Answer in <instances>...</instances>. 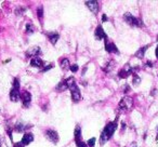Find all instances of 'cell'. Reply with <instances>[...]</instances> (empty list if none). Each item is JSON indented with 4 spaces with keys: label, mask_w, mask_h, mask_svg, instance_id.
I'll return each mask as SVG.
<instances>
[{
    "label": "cell",
    "mask_w": 158,
    "mask_h": 147,
    "mask_svg": "<svg viewBox=\"0 0 158 147\" xmlns=\"http://www.w3.org/2000/svg\"><path fill=\"white\" fill-rule=\"evenodd\" d=\"M117 120L118 119L116 118L115 121H112V122H108L106 125V127L104 128V130L102 131V134H101V137H100V143L101 145H104L110 137L113 136V134L115 133L117 129Z\"/></svg>",
    "instance_id": "1"
},
{
    "label": "cell",
    "mask_w": 158,
    "mask_h": 147,
    "mask_svg": "<svg viewBox=\"0 0 158 147\" xmlns=\"http://www.w3.org/2000/svg\"><path fill=\"white\" fill-rule=\"evenodd\" d=\"M66 84H67V88L70 90L72 92V100L74 102H79L81 100V93H80V90L77 87L76 80H75L74 77H69L68 79L65 80Z\"/></svg>",
    "instance_id": "2"
},
{
    "label": "cell",
    "mask_w": 158,
    "mask_h": 147,
    "mask_svg": "<svg viewBox=\"0 0 158 147\" xmlns=\"http://www.w3.org/2000/svg\"><path fill=\"white\" fill-rule=\"evenodd\" d=\"M123 20H125V22L128 23L130 26H133V27H142L143 25H144L142 22V20H140V18L133 16L131 13H125L123 14Z\"/></svg>",
    "instance_id": "3"
},
{
    "label": "cell",
    "mask_w": 158,
    "mask_h": 147,
    "mask_svg": "<svg viewBox=\"0 0 158 147\" xmlns=\"http://www.w3.org/2000/svg\"><path fill=\"white\" fill-rule=\"evenodd\" d=\"M132 106H133V100L130 96L123 97L118 104L119 110H123V112H129L132 108Z\"/></svg>",
    "instance_id": "4"
},
{
    "label": "cell",
    "mask_w": 158,
    "mask_h": 147,
    "mask_svg": "<svg viewBox=\"0 0 158 147\" xmlns=\"http://www.w3.org/2000/svg\"><path fill=\"white\" fill-rule=\"evenodd\" d=\"M139 68H134L132 67V66L130 65H126L125 67L123 68V69H120L118 71V77L121 78V79H125V78H127L129 75H131V74H134V71L135 70H138Z\"/></svg>",
    "instance_id": "5"
},
{
    "label": "cell",
    "mask_w": 158,
    "mask_h": 147,
    "mask_svg": "<svg viewBox=\"0 0 158 147\" xmlns=\"http://www.w3.org/2000/svg\"><path fill=\"white\" fill-rule=\"evenodd\" d=\"M85 5L88 7V9L90 10L93 14H97L98 12L100 11V6L97 0H88V1L85 2Z\"/></svg>",
    "instance_id": "6"
},
{
    "label": "cell",
    "mask_w": 158,
    "mask_h": 147,
    "mask_svg": "<svg viewBox=\"0 0 158 147\" xmlns=\"http://www.w3.org/2000/svg\"><path fill=\"white\" fill-rule=\"evenodd\" d=\"M21 101H22L24 107H29L31 102V94L28 91H23V92L21 93Z\"/></svg>",
    "instance_id": "7"
},
{
    "label": "cell",
    "mask_w": 158,
    "mask_h": 147,
    "mask_svg": "<svg viewBox=\"0 0 158 147\" xmlns=\"http://www.w3.org/2000/svg\"><path fill=\"white\" fill-rule=\"evenodd\" d=\"M46 136L49 141H51V142L54 143V144H56V143L59 142V134H57V132L54 131V130H51V129L47 130Z\"/></svg>",
    "instance_id": "8"
},
{
    "label": "cell",
    "mask_w": 158,
    "mask_h": 147,
    "mask_svg": "<svg viewBox=\"0 0 158 147\" xmlns=\"http://www.w3.org/2000/svg\"><path fill=\"white\" fill-rule=\"evenodd\" d=\"M94 36L98 40L104 39L105 41L107 40V35L105 34V31H104L103 27H102L101 25H99V26L97 27V29H95V31H94Z\"/></svg>",
    "instance_id": "9"
},
{
    "label": "cell",
    "mask_w": 158,
    "mask_h": 147,
    "mask_svg": "<svg viewBox=\"0 0 158 147\" xmlns=\"http://www.w3.org/2000/svg\"><path fill=\"white\" fill-rule=\"evenodd\" d=\"M40 52H41V50H40L39 47H31V48H29L28 50L25 52V55H26L27 57H36L37 55L40 54Z\"/></svg>",
    "instance_id": "10"
},
{
    "label": "cell",
    "mask_w": 158,
    "mask_h": 147,
    "mask_svg": "<svg viewBox=\"0 0 158 147\" xmlns=\"http://www.w3.org/2000/svg\"><path fill=\"white\" fill-rule=\"evenodd\" d=\"M105 50L108 53H116V54L119 53V50L116 47V44L113 43V42H107V40L105 41Z\"/></svg>",
    "instance_id": "11"
},
{
    "label": "cell",
    "mask_w": 158,
    "mask_h": 147,
    "mask_svg": "<svg viewBox=\"0 0 158 147\" xmlns=\"http://www.w3.org/2000/svg\"><path fill=\"white\" fill-rule=\"evenodd\" d=\"M10 100L12 102H19V100H21V93L20 90H16V89L12 88L11 91H10Z\"/></svg>",
    "instance_id": "12"
},
{
    "label": "cell",
    "mask_w": 158,
    "mask_h": 147,
    "mask_svg": "<svg viewBox=\"0 0 158 147\" xmlns=\"http://www.w3.org/2000/svg\"><path fill=\"white\" fill-rule=\"evenodd\" d=\"M74 135H75V143L78 144V143L82 142V137H81V128L77 125L75 128V131H74Z\"/></svg>",
    "instance_id": "13"
},
{
    "label": "cell",
    "mask_w": 158,
    "mask_h": 147,
    "mask_svg": "<svg viewBox=\"0 0 158 147\" xmlns=\"http://www.w3.org/2000/svg\"><path fill=\"white\" fill-rule=\"evenodd\" d=\"M31 65L33 66V67L41 68V67H44V63L41 59H39V57H34V59H31Z\"/></svg>",
    "instance_id": "14"
},
{
    "label": "cell",
    "mask_w": 158,
    "mask_h": 147,
    "mask_svg": "<svg viewBox=\"0 0 158 147\" xmlns=\"http://www.w3.org/2000/svg\"><path fill=\"white\" fill-rule=\"evenodd\" d=\"M34 141V134L31 133H25L22 137V143L24 145H28L29 143H31Z\"/></svg>",
    "instance_id": "15"
},
{
    "label": "cell",
    "mask_w": 158,
    "mask_h": 147,
    "mask_svg": "<svg viewBox=\"0 0 158 147\" xmlns=\"http://www.w3.org/2000/svg\"><path fill=\"white\" fill-rule=\"evenodd\" d=\"M47 36H48L49 41H50L52 44H55L57 42V40L60 39V35L57 33H50V34H48Z\"/></svg>",
    "instance_id": "16"
},
{
    "label": "cell",
    "mask_w": 158,
    "mask_h": 147,
    "mask_svg": "<svg viewBox=\"0 0 158 147\" xmlns=\"http://www.w3.org/2000/svg\"><path fill=\"white\" fill-rule=\"evenodd\" d=\"M148 47H149V44H147V46L142 47L141 49H139V50L135 52V54H134V56L138 57V59H143V57H144L145 52H146V50H147V48H148Z\"/></svg>",
    "instance_id": "17"
},
{
    "label": "cell",
    "mask_w": 158,
    "mask_h": 147,
    "mask_svg": "<svg viewBox=\"0 0 158 147\" xmlns=\"http://www.w3.org/2000/svg\"><path fill=\"white\" fill-rule=\"evenodd\" d=\"M114 65H115V61H110V62H107V64L102 66V69H103L105 72H110V70L114 68Z\"/></svg>",
    "instance_id": "18"
},
{
    "label": "cell",
    "mask_w": 158,
    "mask_h": 147,
    "mask_svg": "<svg viewBox=\"0 0 158 147\" xmlns=\"http://www.w3.org/2000/svg\"><path fill=\"white\" fill-rule=\"evenodd\" d=\"M70 63L69 61H68V59H61V67L63 70H68L70 69Z\"/></svg>",
    "instance_id": "19"
},
{
    "label": "cell",
    "mask_w": 158,
    "mask_h": 147,
    "mask_svg": "<svg viewBox=\"0 0 158 147\" xmlns=\"http://www.w3.org/2000/svg\"><path fill=\"white\" fill-rule=\"evenodd\" d=\"M28 128H31V125L26 127V125H23V123H18V125H15V127H14V130H15L16 132H24L25 130L28 129Z\"/></svg>",
    "instance_id": "20"
},
{
    "label": "cell",
    "mask_w": 158,
    "mask_h": 147,
    "mask_svg": "<svg viewBox=\"0 0 158 147\" xmlns=\"http://www.w3.org/2000/svg\"><path fill=\"white\" fill-rule=\"evenodd\" d=\"M55 89H56L57 91H60V92H63V91H65L66 89H68V88H67V84H66V82L62 81V82H60V84H57Z\"/></svg>",
    "instance_id": "21"
},
{
    "label": "cell",
    "mask_w": 158,
    "mask_h": 147,
    "mask_svg": "<svg viewBox=\"0 0 158 147\" xmlns=\"http://www.w3.org/2000/svg\"><path fill=\"white\" fill-rule=\"evenodd\" d=\"M37 15H38V18H39L40 22H42V18H44V8H42L41 6H40V7H38Z\"/></svg>",
    "instance_id": "22"
},
{
    "label": "cell",
    "mask_w": 158,
    "mask_h": 147,
    "mask_svg": "<svg viewBox=\"0 0 158 147\" xmlns=\"http://www.w3.org/2000/svg\"><path fill=\"white\" fill-rule=\"evenodd\" d=\"M36 31V27L34 26L33 24H31V23H28V24L26 25V33H28V34H31V33H34V31Z\"/></svg>",
    "instance_id": "23"
},
{
    "label": "cell",
    "mask_w": 158,
    "mask_h": 147,
    "mask_svg": "<svg viewBox=\"0 0 158 147\" xmlns=\"http://www.w3.org/2000/svg\"><path fill=\"white\" fill-rule=\"evenodd\" d=\"M13 88L16 90H20V79L19 78H14L13 79Z\"/></svg>",
    "instance_id": "24"
},
{
    "label": "cell",
    "mask_w": 158,
    "mask_h": 147,
    "mask_svg": "<svg viewBox=\"0 0 158 147\" xmlns=\"http://www.w3.org/2000/svg\"><path fill=\"white\" fill-rule=\"evenodd\" d=\"M140 82H141V78L139 77L136 74H133V84H135V86H139Z\"/></svg>",
    "instance_id": "25"
},
{
    "label": "cell",
    "mask_w": 158,
    "mask_h": 147,
    "mask_svg": "<svg viewBox=\"0 0 158 147\" xmlns=\"http://www.w3.org/2000/svg\"><path fill=\"white\" fill-rule=\"evenodd\" d=\"M87 144H88L89 147H93V146H94V144H95V138L92 137V138H90V140H88Z\"/></svg>",
    "instance_id": "26"
},
{
    "label": "cell",
    "mask_w": 158,
    "mask_h": 147,
    "mask_svg": "<svg viewBox=\"0 0 158 147\" xmlns=\"http://www.w3.org/2000/svg\"><path fill=\"white\" fill-rule=\"evenodd\" d=\"M78 69H79V67H78V65H77V64H74V65H72V66H70V71H73V72H76Z\"/></svg>",
    "instance_id": "27"
},
{
    "label": "cell",
    "mask_w": 158,
    "mask_h": 147,
    "mask_svg": "<svg viewBox=\"0 0 158 147\" xmlns=\"http://www.w3.org/2000/svg\"><path fill=\"white\" fill-rule=\"evenodd\" d=\"M54 67V64L53 63H51V64H49L47 67H44V68H42V71H47V70H49V69H51V68H53Z\"/></svg>",
    "instance_id": "28"
},
{
    "label": "cell",
    "mask_w": 158,
    "mask_h": 147,
    "mask_svg": "<svg viewBox=\"0 0 158 147\" xmlns=\"http://www.w3.org/2000/svg\"><path fill=\"white\" fill-rule=\"evenodd\" d=\"M76 145H77V147H88V144H86L84 141L80 142V143H78V144H76Z\"/></svg>",
    "instance_id": "29"
},
{
    "label": "cell",
    "mask_w": 158,
    "mask_h": 147,
    "mask_svg": "<svg viewBox=\"0 0 158 147\" xmlns=\"http://www.w3.org/2000/svg\"><path fill=\"white\" fill-rule=\"evenodd\" d=\"M13 147H25V145L23 144L22 142H18V143H15V144L13 145Z\"/></svg>",
    "instance_id": "30"
},
{
    "label": "cell",
    "mask_w": 158,
    "mask_h": 147,
    "mask_svg": "<svg viewBox=\"0 0 158 147\" xmlns=\"http://www.w3.org/2000/svg\"><path fill=\"white\" fill-rule=\"evenodd\" d=\"M107 21V16H106V14H103L102 15V22H106Z\"/></svg>",
    "instance_id": "31"
},
{
    "label": "cell",
    "mask_w": 158,
    "mask_h": 147,
    "mask_svg": "<svg viewBox=\"0 0 158 147\" xmlns=\"http://www.w3.org/2000/svg\"><path fill=\"white\" fill-rule=\"evenodd\" d=\"M146 66L147 67H153V62H151V61L146 62Z\"/></svg>",
    "instance_id": "32"
},
{
    "label": "cell",
    "mask_w": 158,
    "mask_h": 147,
    "mask_svg": "<svg viewBox=\"0 0 158 147\" xmlns=\"http://www.w3.org/2000/svg\"><path fill=\"white\" fill-rule=\"evenodd\" d=\"M123 91H125V93H128L130 91V87L129 86H126L125 89H123Z\"/></svg>",
    "instance_id": "33"
},
{
    "label": "cell",
    "mask_w": 158,
    "mask_h": 147,
    "mask_svg": "<svg viewBox=\"0 0 158 147\" xmlns=\"http://www.w3.org/2000/svg\"><path fill=\"white\" fill-rule=\"evenodd\" d=\"M155 55H156V57L158 59V44H157V47H156V50H155Z\"/></svg>",
    "instance_id": "34"
},
{
    "label": "cell",
    "mask_w": 158,
    "mask_h": 147,
    "mask_svg": "<svg viewBox=\"0 0 158 147\" xmlns=\"http://www.w3.org/2000/svg\"><path fill=\"white\" fill-rule=\"evenodd\" d=\"M156 92H157V90H156V89H154V90H153V91H152L151 95H153V96H154V95H155V94H156Z\"/></svg>",
    "instance_id": "35"
},
{
    "label": "cell",
    "mask_w": 158,
    "mask_h": 147,
    "mask_svg": "<svg viewBox=\"0 0 158 147\" xmlns=\"http://www.w3.org/2000/svg\"><path fill=\"white\" fill-rule=\"evenodd\" d=\"M131 147H136V143H132Z\"/></svg>",
    "instance_id": "36"
},
{
    "label": "cell",
    "mask_w": 158,
    "mask_h": 147,
    "mask_svg": "<svg viewBox=\"0 0 158 147\" xmlns=\"http://www.w3.org/2000/svg\"><path fill=\"white\" fill-rule=\"evenodd\" d=\"M157 138H158V128H157Z\"/></svg>",
    "instance_id": "37"
},
{
    "label": "cell",
    "mask_w": 158,
    "mask_h": 147,
    "mask_svg": "<svg viewBox=\"0 0 158 147\" xmlns=\"http://www.w3.org/2000/svg\"><path fill=\"white\" fill-rule=\"evenodd\" d=\"M0 147H1V141H0Z\"/></svg>",
    "instance_id": "38"
}]
</instances>
